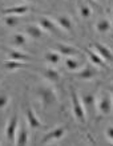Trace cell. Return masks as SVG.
Segmentation results:
<instances>
[{
	"label": "cell",
	"instance_id": "cell-21",
	"mask_svg": "<svg viewBox=\"0 0 113 146\" xmlns=\"http://www.w3.org/2000/svg\"><path fill=\"white\" fill-rule=\"evenodd\" d=\"M112 29V24L108 19H101L96 23V31L98 33H108Z\"/></svg>",
	"mask_w": 113,
	"mask_h": 146
},
{
	"label": "cell",
	"instance_id": "cell-5",
	"mask_svg": "<svg viewBox=\"0 0 113 146\" xmlns=\"http://www.w3.org/2000/svg\"><path fill=\"white\" fill-rule=\"evenodd\" d=\"M39 25L41 28H43L44 31L47 32H51L52 35H56V36H61V28L57 25V23H56L55 20L49 19V17H47V16H40L39 17Z\"/></svg>",
	"mask_w": 113,
	"mask_h": 146
},
{
	"label": "cell",
	"instance_id": "cell-2",
	"mask_svg": "<svg viewBox=\"0 0 113 146\" xmlns=\"http://www.w3.org/2000/svg\"><path fill=\"white\" fill-rule=\"evenodd\" d=\"M96 109L101 115H109L113 111V100L109 90H102L97 96Z\"/></svg>",
	"mask_w": 113,
	"mask_h": 146
},
{
	"label": "cell",
	"instance_id": "cell-7",
	"mask_svg": "<svg viewBox=\"0 0 113 146\" xmlns=\"http://www.w3.org/2000/svg\"><path fill=\"white\" fill-rule=\"evenodd\" d=\"M25 118H27V123H28V127H29V129L36 130V129H43L44 127V125L41 123L40 118L37 117V114H36L35 110L32 108L27 109V111H25Z\"/></svg>",
	"mask_w": 113,
	"mask_h": 146
},
{
	"label": "cell",
	"instance_id": "cell-18",
	"mask_svg": "<svg viewBox=\"0 0 113 146\" xmlns=\"http://www.w3.org/2000/svg\"><path fill=\"white\" fill-rule=\"evenodd\" d=\"M44 60L49 64V65H57L61 61V56L57 50H48L44 53Z\"/></svg>",
	"mask_w": 113,
	"mask_h": 146
},
{
	"label": "cell",
	"instance_id": "cell-31",
	"mask_svg": "<svg viewBox=\"0 0 113 146\" xmlns=\"http://www.w3.org/2000/svg\"><path fill=\"white\" fill-rule=\"evenodd\" d=\"M110 80H112V81H113V76H112V78H110Z\"/></svg>",
	"mask_w": 113,
	"mask_h": 146
},
{
	"label": "cell",
	"instance_id": "cell-20",
	"mask_svg": "<svg viewBox=\"0 0 113 146\" xmlns=\"http://www.w3.org/2000/svg\"><path fill=\"white\" fill-rule=\"evenodd\" d=\"M64 64H65V68L69 72H78V70L81 69L84 65H81V62L78 61V60H76L74 57H66L65 61H64Z\"/></svg>",
	"mask_w": 113,
	"mask_h": 146
},
{
	"label": "cell",
	"instance_id": "cell-33",
	"mask_svg": "<svg viewBox=\"0 0 113 146\" xmlns=\"http://www.w3.org/2000/svg\"><path fill=\"white\" fill-rule=\"evenodd\" d=\"M97 1H100V0H97Z\"/></svg>",
	"mask_w": 113,
	"mask_h": 146
},
{
	"label": "cell",
	"instance_id": "cell-23",
	"mask_svg": "<svg viewBox=\"0 0 113 146\" xmlns=\"http://www.w3.org/2000/svg\"><path fill=\"white\" fill-rule=\"evenodd\" d=\"M4 68H7L9 70H16V69H20V68H25V62L24 61H16V60H8L3 64Z\"/></svg>",
	"mask_w": 113,
	"mask_h": 146
},
{
	"label": "cell",
	"instance_id": "cell-8",
	"mask_svg": "<svg viewBox=\"0 0 113 146\" xmlns=\"http://www.w3.org/2000/svg\"><path fill=\"white\" fill-rule=\"evenodd\" d=\"M66 133V127L65 126H57L55 127L53 130H51L48 134L44 135L43 141L41 143H48V142H52V141H58V139H61Z\"/></svg>",
	"mask_w": 113,
	"mask_h": 146
},
{
	"label": "cell",
	"instance_id": "cell-12",
	"mask_svg": "<svg viewBox=\"0 0 113 146\" xmlns=\"http://www.w3.org/2000/svg\"><path fill=\"white\" fill-rule=\"evenodd\" d=\"M29 142V134H28V127L25 125H21L20 129H17L15 138V145L17 146H25Z\"/></svg>",
	"mask_w": 113,
	"mask_h": 146
},
{
	"label": "cell",
	"instance_id": "cell-30",
	"mask_svg": "<svg viewBox=\"0 0 113 146\" xmlns=\"http://www.w3.org/2000/svg\"><path fill=\"white\" fill-rule=\"evenodd\" d=\"M112 17H113V8H112Z\"/></svg>",
	"mask_w": 113,
	"mask_h": 146
},
{
	"label": "cell",
	"instance_id": "cell-29",
	"mask_svg": "<svg viewBox=\"0 0 113 146\" xmlns=\"http://www.w3.org/2000/svg\"><path fill=\"white\" fill-rule=\"evenodd\" d=\"M28 1H37V0H28Z\"/></svg>",
	"mask_w": 113,
	"mask_h": 146
},
{
	"label": "cell",
	"instance_id": "cell-19",
	"mask_svg": "<svg viewBox=\"0 0 113 146\" xmlns=\"http://www.w3.org/2000/svg\"><path fill=\"white\" fill-rule=\"evenodd\" d=\"M8 57H9V60H16V61H29V60H32L31 56L20 52L19 49L8 50Z\"/></svg>",
	"mask_w": 113,
	"mask_h": 146
},
{
	"label": "cell",
	"instance_id": "cell-17",
	"mask_svg": "<svg viewBox=\"0 0 113 146\" xmlns=\"http://www.w3.org/2000/svg\"><path fill=\"white\" fill-rule=\"evenodd\" d=\"M43 32H44V29L40 27V25H37V24H31V25H27V27H25V33L32 38L43 37Z\"/></svg>",
	"mask_w": 113,
	"mask_h": 146
},
{
	"label": "cell",
	"instance_id": "cell-22",
	"mask_svg": "<svg viewBox=\"0 0 113 146\" xmlns=\"http://www.w3.org/2000/svg\"><path fill=\"white\" fill-rule=\"evenodd\" d=\"M12 45L16 46V48H20V46H24L27 44V36L23 35V33H15L12 36Z\"/></svg>",
	"mask_w": 113,
	"mask_h": 146
},
{
	"label": "cell",
	"instance_id": "cell-28",
	"mask_svg": "<svg viewBox=\"0 0 113 146\" xmlns=\"http://www.w3.org/2000/svg\"><path fill=\"white\" fill-rule=\"evenodd\" d=\"M108 90L110 92V96H112V100H113V86H109V88H108Z\"/></svg>",
	"mask_w": 113,
	"mask_h": 146
},
{
	"label": "cell",
	"instance_id": "cell-27",
	"mask_svg": "<svg viewBox=\"0 0 113 146\" xmlns=\"http://www.w3.org/2000/svg\"><path fill=\"white\" fill-rule=\"evenodd\" d=\"M105 134H106V137H108V139L113 141V126H108V127H106Z\"/></svg>",
	"mask_w": 113,
	"mask_h": 146
},
{
	"label": "cell",
	"instance_id": "cell-16",
	"mask_svg": "<svg viewBox=\"0 0 113 146\" xmlns=\"http://www.w3.org/2000/svg\"><path fill=\"white\" fill-rule=\"evenodd\" d=\"M41 74H43L48 81H51V82H57V81L60 80V73L52 65L48 66V68H44V69L41 70Z\"/></svg>",
	"mask_w": 113,
	"mask_h": 146
},
{
	"label": "cell",
	"instance_id": "cell-1",
	"mask_svg": "<svg viewBox=\"0 0 113 146\" xmlns=\"http://www.w3.org/2000/svg\"><path fill=\"white\" fill-rule=\"evenodd\" d=\"M70 105H72V111H73L74 118L77 119L80 123H85L86 121V110L84 108L81 98L77 94V92L72 89L70 90Z\"/></svg>",
	"mask_w": 113,
	"mask_h": 146
},
{
	"label": "cell",
	"instance_id": "cell-24",
	"mask_svg": "<svg viewBox=\"0 0 113 146\" xmlns=\"http://www.w3.org/2000/svg\"><path fill=\"white\" fill-rule=\"evenodd\" d=\"M78 13L81 16V19L88 20L92 16V9H90V7L86 3H81L78 5Z\"/></svg>",
	"mask_w": 113,
	"mask_h": 146
},
{
	"label": "cell",
	"instance_id": "cell-15",
	"mask_svg": "<svg viewBox=\"0 0 113 146\" xmlns=\"http://www.w3.org/2000/svg\"><path fill=\"white\" fill-rule=\"evenodd\" d=\"M29 12V7L28 5H13V7H8V8H4L1 9V13L3 15H16V16H20V15H25Z\"/></svg>",
	"mask_w": 113,
	"mask_h": 146
},
{
	"label": "cell",
	"instance_id": "cell-32",
	"mask_svg": "<svg viewBox=\"0 0 113 146\" xmlns=\"http://www.w3.org/2000/svg\"><path fill=\"white\" fill-rule=\"evenodd\" d=\"M69 1H73V0H69Z\"/></svg>",
	"mask_w": 113,
	"mask_h": 146
},
{
	"label": "cell",
	"instance_id": "cell-25",
	"mask_svg": "<svg viewBox=\"0 0 113 146\" xmlns=\"http://www.w3.org/2000/svg\"><path fill=\"white\" fill-rule=\"evenodd\" d=\"M4 24L8 27H16L19 24V17L16 15H5L4 17Z\"/></svg>",
	"mask_w": 113,
	"mask_h": 146
},
{
	"label": "cell",
	"instance_id": "cell-10",
	"mask_svg": "<svg viewBox=\"0 0 113 146\" xmlns=\"http://www.w3.org/2000/svg\"><path fill=\"white\" fill-rule=\"evenodd\" d=\"M85 54L88 56V58H89V62L90 64H93L94 66H98V68H108L106 61L94 49H86Z\"/></svg>",
	"mask_w": 113,
	"mask_h": 146
},
{
	"label": "cell",
	"instance_id": "cell-3",
	"mask_svg": "<svg viewBox=\"0 0 113 146\" xmlns=\"http://www.w3.org/2000/svg\"><path fill=\"white\" fill-rule=\"evenodd\" d=\"M37 96H39L44 108L56 104V101H57V96H56L55 90L52 88H49V86H40L37 89Z\"/></svg>",
	"mask_w": 113,
	"mask_h": 146
},
{
	"label": "cell",
	"instance_id": "cell-9",
	"mask_svg": "<svg viewBox=\"0 0 113 146\" xmlns=\"http://www.w3.org/2000/svg\"><path fill=\"white\" fill-rule=\"evenodd\" d=\"M55 49L57 50L61 56H65V57H76L77 54H80V50L74 46L66 45V44H62V42H57L55 45Z\"/></svg>",
	"mask_w": 113,
	"mask_h": 146
},
{
	"label": "cell",
	"instance_id": "cell-6",
	"mask_svg": "<svg viewBox=\"0 0 113 146\" xmlns=\"http://www.w3.org/2000/svg\"><path fill=\"white\" fill-rule=\"evenodd\" d=\"M97 69H96V66L93 64H85V65L82 66L81 69L78 70V72H74V77L76 78H80V80H93L94 77L97 76Z\"/></svg>",
	"mask_w": 113,
	"mask_h": 146
},
{
	"label": "cell",
	"instance_id": "cell-13",
	"mask_svg": "<svg viewBox=\"0 0 113 146\" xmlns=\"http://www.w3.org/2000/svg\"><path fill=\"white\" fill-rule=\"evenodd\" d=\"M81 101H82V104H84L85 110H89L90 113H93L94 110H97V109H96L97 97L94 96L93 93H85V94H82Z\"/></svg>",
	"mask_w": 113,
	"mask_h": 146
},
{
	"label": "cell",
	"instance_id": "cell-26",
	"mask_svg": "<svg viewBox=\"0 0 113 146\" xmlns=\"http://www.w3.org/2000/svg\"><path fill=\"white\" fill-rule=\"evenodd\" d=\"M9 104V94L5 92H0V110L7 108Z\"/></svg>",
	"mask_w": 113,
	"mask_h": 146
},
{
	"label": "cell",
	"instance_id": "cell-4",
	"mask_svg": "<svg viewBox=\"0 0 113 146\" xmlns=\"http://www.w3.org/2000/svg\"><path fill=\"white\" fill-rule=\"evenodd\" d=\"M17 127H19V115L13 113V114L8 118L7 123H5V129H4V135L9 142L15 143L16 133H17Z\"/></svg>",
	"mask_w": 113,
	"mask_h": 146
},
{
	"label": "cell",
	"instance_id": "cell-11",
	"mask_svg": "<svg viewBox=\"0 0 113 146\" xmlns=\"http://www.w3.org/2000/svg\"><path fill=\"white\" fill-rule=\"evenodd\" d=\"M93 49L101 56L106 62H112L113 61V52L108 48L106 45L101 44V42H93Z\"/></svg>",
	"mask_w": 113,
	"mask_h": 146
},
{
	"label": "cell",
	"instance_id": "cell-14",
	"mask_svg": "<svg viewBox=\"0 0 113 146\" xmlns=\"http://www.w3.org/2000/svg\"><path fill=\"white\" fill-rule=\"evenodd\" d=\"M56 23L60 28H61L64 32H73V21L70 19L69 16L66 15H61V16H57L56 19Z\"/></svg>",
	"mask_w": 113,
	"mask_h": 146
}]
</instances>
